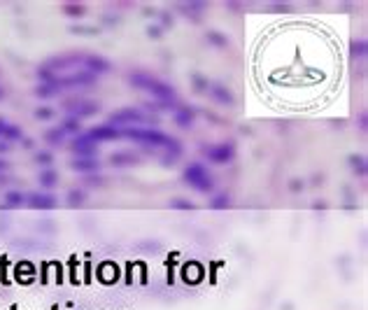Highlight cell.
I'll use <instances>...</instances> for the list:
<instances>
[{"instance_id": "6da1fadb", "label": "cell", "mask_w": 368, "mask_h": 310, "mask_svg": "<svg viewBox=\"0 0 368 310\" xmlns=\"http://www.w3.org/2000/svg\"><path fill=\"white\" fill-rule=\"evenodd\" d=\"M121 136H124V138H131L133 142H140V145H145V147H152V150H166L168 154H173L175 159L182 154V145H179L173 136H166V133H161V131L137 129V126H133V129H126Z\"/></svg>"}, {"instance_id": "7a4b0ae2", "label": "cell", "mask_w": 368, "mask_h": 310, "mask_svg": "<svg viewBox=\"0 0 368 310\" xmlns=\"http://www.w3.org/2000/svg\"><path fill=\"white\" fill-rule=\"evenodd\" d=\"M128 84L140 89V91H147L152 94L154 100H175V89L166 82H161L158 77L149 75V73H142V70H133L126 75Z\"/></svg>"}, {"instance_id": "3957f363", "label": "cell", "mask_w": 368, "mask_h": 310, "mask_svg": "<svg viewBox=\"0 0 368 310\" xmlns=\"http://www.w3.org/2000/svg\"><path fill=\"white\" fill-rule=\"evenodd\" d=\"M182 177H184V182L189 184L191 189H196L198 194H212V189H214V180H212V175L200 161H191L189 166L184 168Z\"/></svg>"}, {"instance_id": "277c9868", "label": "cell", "mask_w": 368, "mask_h": 310, "mask_svg": "<svg viewBox=\"0 0 368 310\" xmlns=\"http://www.w3.org/2000/svg\"><path fill=\"white\" fill-rule=\"evenodd\" d=\"M63 110L68 112V117H75V119H82L84 117H94L100 112V105L98 100H89V98H68L63 103Z\"/></svg>"}, {"instance_id": "5b68a950", "label": "cell", "mask_w": 368, "mask_h": 310, "mask_svg": "<svg viewBox=\"0 0 368 310\" xmlns=\"http://www.w3.org/2000/svg\"><path fill=\"white\" fill-rule=\"evenodd\" d=\"M200 152H203V156H205V159L212 161V163H217V166H221V163H231V161L235 159V145H233V142L203 145Z\"/></svg>"}, {"instance_id": "8992f818", "label": "cell", "mask_w": 368, "mask_h": 310, "mask_svg": "<svg viewBox=\"0 0 368 310\" xmlns=\"http://www.w3.org/2000/svg\"><path fill=\"white\" fill-rule=\"evenodd\" d=\"M149 117L142 112V110H137V107H124V110H116V112H112L110 117H107V124L110 126H133V124H147Z\"/></svg>"}, {"instance_id": "52a82bcc", "label": "cell", "mask_w": 368, "mask_h": 310, "mask_svg": "<svg viewBox=\"0 0 368 310\" xmlns=\"http://www.w3.org/2000/svg\"><path fill=\"white\" fill-rule=\"evenodd\" d=\"M26 205H31L33 210H54L58 205V198L49 192H33L26 196Z\"/></svg>"}, {"instance_id": "ba28073f", "label": "cell", "mask_w": 368, "mask_h": 310, "mask_svg": "<svg viewBox=\"0 0 368 310\" xmlns=\"http://www.w3.org/2000/svg\"><path fill=\"white\" fill-rule=\"evenodd\" d=\"M205 94H210L212 100H214V103H219V105H224V107L235 105V96H233V91L229 89V86H224V84L212 82V84H208V91H205Z\"/></svg>"}, {"instance_id": "9c48e42d", "label": "cell", "mask_w": 368, "mask_h": 310, "mask_svg": "<svg viewBox=\"0 0 368 310\" xmlns=\"http://www.w3.org/2000/svg\"><path fill=\"white\" fill-rule=\"evenodd\" d=\"M82 70H86V73H91V75H105V73H110L112 70V63L107 61L105 56H98V54H86L84 56V68Z\"/></svg>"}, {"instance_id": "30bf717a", "label": "cell", "mask_w": 368, "mask_h": 310, "mask_svg": "<svg viewBox=\"0 0 368 310\" xmlns=\"http://www.w3.org/2000/svg\"><path fill=\"white\" fill-rule=\"evenodd\" d=\"M86 136H89V138H91L96 145H98V142H107V140L121 138V131L115 129V126H110V124H100V126H96V129L89 131Z\"/></svg>"}, {"instance_id": "8fae6325", "label": "cell", "mask_w": 368, "mask_h": 310, "mask_svg": "<svg viewBox=\"0 0 368 310\" xmlns=\"http://www.w3.org/2000/svg\"><path fill=\"white\" fill-rule=\"evenodd\" d=\"M70 147H73V152L75 154H77V156H96V142L91 138H89V136H82V133H79V136H75V140H73V145H70Z\"/></svg>"}, {"instance_id": "7c38bea8", "label": "cell", "mask_w": 368, "mask_h": 310, "mask_svg": "<svg viewBox=\"0 0 368 310\" xmlns=\"http://www.w3.org/2000/svg\"><path fill=\"white\" fill-rule=\"evenodd\" d=\"M194 119H196V110L189 105H179L173 112V121L177 124L179 129H191L194 126Z\"/></svg>"}, {"instance_id": "4fadbf2b", "label": "cell", "mask_w": 368, "mask_h": 310, "mask_svg": "<svg viewBox=\"0 0 368 310\" xmlns=\"http://www.w3.org/2000/svg\"><path fill=\"white\" fill-rule=\"evenodd\" d=\"M70 168L77 173H98V168H100V161L96 159V156H79V159L70 161Z\"/></svg>"}, {"instance_id": "5bb4252c", "label": "cell", "mask_w": 368, "mask_h": 310, "mask_svg": "<svg viewBox=\"0 0 368 310\" xmlns=\"http://www.w3.org/2000/svg\"><path fill=\"white\" fill-rule=\"evenodd\" d=\"M110 163H112V166H116V168H124V166H136V163H140V156H137L136 152H131V150L115 152V154L110 156Z\"/></svg>"}, {"instance_id": "9a60e30c", "label": "cell", "mask_w": 368, "mask_h": 310, "mask_svg": "<svg viewBox=\"0 0 368 310\" xmlns=\"http://www.w3.org/2000/svg\"><path fill=\"white\" fill-rule=\"evenodd\" d=\"M23 133L19 126H14V124H10L7 119L0 117V140H7V142H14V140H21Z\"/></svg>"}, {"instance_id": "2e32d148", "label": "cell", "mask_w": 368, "mask_h": 310, "mask_svg": "<svg viewBox=\"0 0 368 310\" xmlns=\"http://www.w3.org/2000/svg\"><path fill=\"white\" fill-rule=\"evenodd\" d=\"M5 201H2V210H12V208H21L23 203H26V194L21 192H14V189H10V192H5V196H2Z\"/></svg>"}, {"instance_id": "e0dca14e", "label": "cell", "mask_w": 368, "mask_h": 310, "mask_svg": "<svg viewBox=\"0 0 368 310\" xmlns=\"http://www.w3.org/2000/svg\"><path fill=\"white\" fill-rule=\"evenodd\" d=\"M179 10H182L184 17H189L191 21H198L200 14H203V10H205V5H203V2H182V5H179Z\"/></svg>"}, {"instance_id": "ac0fdd59", "label": "cell", "mask_w": 368, "mask_h": 310, "mask_svg": "<svg viewBox=\"0 0 368 310\" xmlns=\"http://www.w3.org/2000/svg\"><path fill=\"white\" fill-rule=\"evenodd\" d=\"M38 182H40V187H42V189H54V187L58 184V173L52 171V168L40 171V175H38Z\"/></svg>"}, {"instance_id": "d6986e66", "label": "cell", "mask_w": 368, "mask_h": 310, "mask_svg": "<svg viewBox=\"0 0 368 310\" xmlns=\"http://www.w3.org/2000/svg\"><path fill=\"white\" fill-rule=\"evenodd\" d=\"M44 142H47L49 147H58V145L65 142V133L58 129V126H56V129H49L44 133Z\"/></svg>"}, {"instance_id": "ffe728a7", "label": "cell", "mask_w": 368, "mask_h": 310, "mask_svg": "<svg viewBox=\"0 0 368 310\" xmlns=\"http://www.w3.org/2000/svg\"><path fill=\"white\" fill-rule=\"evenodd\" d=\"M58 129L63 131L65 136H68V133H73V136H79V131H82V124H79V119L65 117L63 121H61V126H58Z\"/></svg>"}, {"instance_id": "44dd1931", "label": "cell", "mask_w": 368, "mask_h": 310, "mask_svg": "<svg viewBox=\"0 0 368 310\" xmlns=\"http://www.w3.org/2000/svg\"><path fill=\"white\" fill-rule=\"evenodd\" d=\"M61 10H63V14H68V17H77V19L86 14V7L82 5V2H63Z\"/></svg>"}, {"instance_id": "7402d4cb", "label": "cell", "mask_w": 368, "mask_h": 310, "mask_svg": "<svg viewBox=\"0 0 368 310\" xmlns=\"http://www.w3.org/2000/svg\"><path fill=\"white\" fill-rule=\"evenodd\" d=\"M212 208V210H224V208H229L231 205V196L224 192V194H217V196H212L210 203H208Z\"/></svg>"}, {"instance_id": "603a6c76", "label": "cell", "mask_w": 368, "mask_h": 310, "mask_svg": "<svg viewBox=\"0 0 368 310\" xmlns=\"http://www.w3.org/2000/svg\"><path fill=\"white\" fill-rule=\"evenodd\" d=\"M205 38H208V42H212L214 47H219V49H226V47H229V40L217 31H208L205 33Z\"/></svg>"}, {"instance_id": "cb8c5ba5", "label": "cell", "mask_w": 368, "mask_h": 310, "mask_svg": "<svg viewBox=\"0 0 368 310\" xmlns=\"http://www.w3.org/2000/svg\"><path fill=\"white\" fill-rule=\"evenodd\" d=\"M349 166H352V171L357 173L359 177L366 175V159L364 156H349Z\"/></svg>"}, {"instance_id": "d4e9b609", "label": "cell", "mask_w": 368, "mask_h": 310, "mask_svg": "<svg viewBox=\"0 0 368 310\" xmlns=\"http://www.w3.org/2000/svg\"><path fill=\"white\" fill-rule=\"evenodd\" d=\"M86 201V194H84V189H70L68 192V203L73 205H82Z\"/></svg>"}, {"instance_id": "484cf974", "label": "cell", "mask_w": 368, "mask_h": 310, "mask_svg": "<svg viewBox=\"0 0 368 310\" xmlns=\"http://www.w3.org/2000/svg\"><path fill=\"white\" fill-rule=\"evenodd\" d=\"M170 208L173 210H194V203H191L189 198H182V196H177V198H170Z\"/></svg>"}, {"instance_id": "4316f807", "label": "cell", "mask_w": 368, "mask_h": 310, "mask_svg": "<svg viewBox=\"0 0 368 310\" xmlns=\"http://www.w3.org/2000/svg\"><path fill=\"white\" fill-rule=\"evenodd\" d=\"M33 94H35V96H40V98H52V96H56L58 91H56L52 84H38Z\"/></svg>"}, {"instance_id": "83f0119b", "label": "cell", "mask_w": 368, "mask_h": 310, "mask_svg": "<svg viewBox=\"0 0 368 310\" xmlns=\"http://www.w3.org/2000/svg\"><path fill=\"white\" fill-rule=\"evenodd\" d=\"M84 184L86 187H103V184H105V177L98 175V173H89L84 177Z\"/></svg>"}, {"instance_id": "f1b7e54d", "label": "cell", "mask_w": 368, "mask_h": 310, "mask_svg": "<svg viewBox=\"0 0 368 310\" xmlns=\"http://www.w3.org/2000/svg\"><path fill=\"white\" fill-rule=\"evenodd\" d=\"M191 79H194V84H196L194 86V91H196V94H205V91H208V84H210L208 79H203L200 75H194Z\"/></svg>"}, {"instance_id": "f546056e", "label": "cell", "mask_w": 368, "mask_h": 310, "mask_svg": "<svg viewBox=\"0 0 368 310\" xmlns=\"http://www.w3.org/2000/svg\"><path fill=\"white\" fill-rule=\"evenodd\" d=\"M352 56H354V58H364V56H366V42H364V40L352 42Z\"/></svg>"}, {"instance_id": "4dcf8cb0", "label": "cell", "mask_w": 368, "mask_h": 310, "mask_svg": "<svg viewBox=\"0 0 368 310\" xmlns=\"http://www.w3.org/2000/svg\"><path fill=\"white\" fill-rule=\"evenodd\" d=\"M35 161H38L40 166H49L54 161V156H52V152H38V154H35Z\"/></svg>"}, {"instance_id": "1f68e13d", "label": "cell", "mask_w": 368, "mask_h": 310, "mask_svg": "<svg viewBox=\"0 0 368 310\" xmlns=\"http://www.w3.org/2000/svg\"><path fill=\"white\" fill-rule=\"evenodd\" d=\"M33 115H35V119H52V115H54V110L52 107H38V110H35V112H33Z\"/></svg>"}, {"instance_id": "d6a6232c", "label": "cell", "mask_w": 368, "mask_h": 310, "mask_svg": "<svg viewBox=\"0 0 368 310\" xmlns=\"http://www.w3.org/2000/svg\"><path fill=\"white\" fill-rule=\"evenodd\" d=\"M70 33H75V35H96L98 33V28H86V26H82V28H70Z\"/></svg>"}, {"instance_id": "836d02e7", "label": "cell", "mask_w": 368, "mask_h": 310, "mask_svg": "<svg viewBox=\"0 0 368 310\" xmlns=\"http://www.w3.org/2000/svg\"><path fill=\"white\" fill-rule=\"evenodd\" d=\"M161 31H163L161 26H149V28H147V35H149V38H161Z\"/></svg>"}, {"instance_id": "e575fe53", "label": "cell", "mask_w": 368, "mask_h": 310, "mask_svg": "<svg viewBox=\"0 0 368 310\" xmlns=\"http://www.w3.org/2000/svg\"><path fill=\"white\" fill-rule=\"evenodd\" d=\"M10 150H12V142H7V140H0V154H7Z\"/></svg>"}, {"instance_id": "d590c367", "label": "cell", "mask_w": 368, "mask_h": 310, "mask_svg": "<svg viewBox=\"0 0 368 310\" xmlns=\"http://www.w3.org/2000/svg\"><path fill=\"white\" fill-rule=\"evenodd\" d=\"M289 189H291V192H301V189H303V182L291 180V182H289Z\"/></svg>"}, {"instance_id": "8d00e7d4", "label": "cell", "mask_w": 368, "mask_h": 310, "mask_svg": "<svg viewBox=\"0 0 368 310\" xmlns=\"http://www.w3.org/2000/svg\"><path fill=\"white\" fill-rule=\"evenodd\" d=\"M7 168H10V161L0 159V173H7Z\"/></svg>"}, {"instance_id": "74e56055", "label": "cell", "mask_w": 368, "mask_h": 310, "mask_svg": "<svg viewBox=\"0 0 368 310\" xmlns=\"http://www.w3.org/2000/svg\"><path fill=\"white\" fill-rule=\"evenodd\" d=\"M7 182H10V175H7V173H0V187L7 184Z\"/></svg>"}, {"instance_id": "f35d334b", "label": "cell", "mask_w": 368, "mask_h": 310, "mask_svg": "<svg viewBox=\"0 0 368 310\" xmlns=\"http://www.w3.org/2000/svg\"><path fill=\"white\" fill-rule=\"evenodd\" d=\"M359 126H361V131H366V115H361V119H359Z\"/></svg>"}, {"instance_id": "ab89813d", "label": "cell", "mask_w": 368, "mask_h": 310, "mask_svg": "<svg viewBox=\"0 0 368 310\" xmlns=\"http://www.w3.org/2000/svg\"><path fill=\"white\" fill-rule=\"evenodd\" d=\"M23 140V147H33V140L31 138H21Z\"/></svg>"}, {"instance_id": "60d3db41", "label": "cell", "mask_w": 368, "mask_h": 310, "mask_svg": "<svg viewBox=\"0 0 368 310\" xmlns=\"http://www.w3.org/2000/svg\"><path fill=\"white\" fill-rule=\"evenodd\" d=\"M5 96H7V89H5V86H0V100H2Z\"/></svg>"}]
</instances>
